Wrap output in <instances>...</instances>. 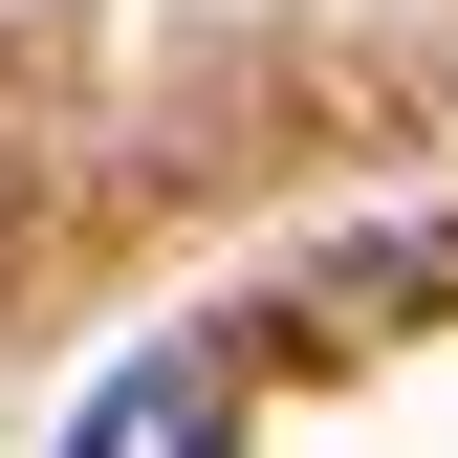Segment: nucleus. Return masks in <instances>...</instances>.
I'll use <instances>...</instances> for the list:
<instances>
[{
	"label": "nucleus",
	"instance_id": "1",
	"mask_svg": "<svg viewBox=\"0 0 458 458\" xmlns=\"http://www.w3.org/2000/svg\"><path fill=\"white\" fill-rule=\"evenodd\" d=\"M66 458H218V350H131L66 415Z\"/></svg>",
	"mask_w": 458,
	"mask_h": 458
}]
</instances>
